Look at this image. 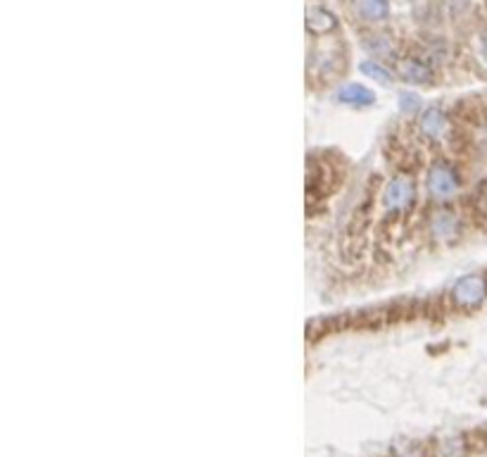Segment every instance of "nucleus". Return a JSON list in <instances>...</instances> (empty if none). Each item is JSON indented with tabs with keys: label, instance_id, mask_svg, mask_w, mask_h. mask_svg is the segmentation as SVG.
Masks as SVG:
<instances>
[{
	"label": "nucleus",
	"instance_id": "nucleus-1",
	"mask_svg": "<svg viewBox=\"0 0 487 457\" xmlns=\"http://www.w3.org/2000/svg\"><path fill=\"white\" fill-rule=\"evenodd\" d=\"M487 298V279L480 274L461 276L451 288V303L461 310H473L483 305Z\"/></svg>",
	"mask_w": 487,
	"mask_h": 457
},
{
	"label": "nucleus",
	"instance_id": "nucleus-2",
	"mask_svg": "<svg viewBox=\"0 0 487 457\" xmlns=\"http://www.w3.org/2000/svg\"><path fill=\"white\" fill-rule=\"evenodd\" d=\"M426 188L433 198L447 200L451 195H456V190H459V177L454 174V170H451L449 165L438 162V165H433L431 170H428Z\"/></svg>",
	"mask_w": 487,
	"mask_h": 457
},
{
	"label": "nucleus",
	"instance_id": "nucleus-3",
	"mask_svg": "<svg viewBox=\"0 0 487 457\" xmlns=\"http://www.w3.org/2000/svg\"><path fill=\"white\" fill-rule=\"evenodd\" d=\"M416 186L409 177H395L382 190V207L390 212H402L414 202Z\"/></svg>",
	"mask_w": 487,
	"mask_h": 457
},
{
	"label": "nucleus",
	"instance_id": "nucleus-4",
	"mask_svg": "<svg viewBox=\"0 0 487 457\" xmlns=\"http://www.w3.org/2000/svg\"><path fill=\"white\" fill-rule=\"evenodd\" d=\"M431 234L438 239L440 243L454 241L459 236V217L449 210H440L431 217V224H428Z\"/></svg>",
	"mask_w": 487,
	"mask_h": 457
},
{
	"label": "nucleus",
	"instance_id": "nucleus-5",
	"mask_svg": "<svg viewBox=\"0 0 487 457\" xmlns=\"http://www.w3.org/2000/svg\"><path fill=\"white\" fill-rule=\"evenodd\" d=\"M419 129L426 138L440 141V138H445V134L449 131V119H447V114H445L442 110L431 107V110H426V112L421 114Z\"/></svg>",
	"mask_w": 487,
	"mask_h": 457
},
{
	"label": "nucleus",
	"instance_id": "nucleus-6",
	"mask_svg": "<svg viewBox=\"0 0 487 457\" xmlns=\"http://www.w3.org/2000/svg\"><path fill=\"white\" fill-rule=\"evenodd\" d=\"M397 72L399 77L409 84H431L433 81V69L426 65L419 57H407L397 65Z\"/></svg>",
	"mask_w": 487,
	"mask_h": 457
},
{
	"label": "nucleus",
	"instance_id": "nucleus-7",
	"mask_svg": "<svg viewBox=\"0 0 487 457\" xmlns=\"http://www.w3.org/2000/svg\"><path fill=\"white\" fill-rule=\"evenodd\" d=\"M335 17L328 13V10L323 8H316V5H309L307 8V29H309L311 33H316V36H323V33L333 31L335 29Z\"/></svg>",
	"mask_w": 487,
	"mask_h": 457
},
{
	"label": "nucleus",
	"instance_id": "nucleus-8",
	"mask_svg": "<svg viewBox=\"0 0 487 457\" xmlns=\"http://www.w3.org/2000/svg\"><path fill=\"white\" fill-rule=\"evenodd\" d=\"M338 100L347 103V105H371L373 103V93L362 84H347L338 91Z\"/></svg>",
	"mask_w": 487,
	"mask_h": 457
},
{
	"label": "nucleus",
	"instance_id": "nucleus-9",
	"mask_svg": "<svg viewBox=\"0 0 487 457\" xmlns=\"http://www.w3.org/2000/svg\"><path fill=\"white\" fill-rule=\"evenodd\" d=\"M357 13L369 22H380L390 15L387 0H357Z\"/></svg>",
	"mask_w": 487,
	"mask_h": 457
},
{
	"label": "nucleus",
	"instance_id": "nucleus-10",
	"mask_svg": "<svg viewBox=\"0 0 487 457\" xmlns=\"http://www.w3.org/2000/svg\"><path fill=\"white\" fill-rule=\"evenodd\" d=\"M364 45H366V50L371 55H376V57H390V55H395V45H392V40L387 38V36H369L366 40H364Z\"/></svg>",
	"mask_w": 487,
	"mask_h": 457
},
{
	"label": "nucleus",
	"instance_id": "nucleus-11",
	"mask_svg": "<svg viewBox=\"0 0 487 457\" xmlns=\"http://www.w3.org/2000/svg\"><path fill=\"white\" fill-rule=\"evenodd\" d=\"M359 69H362V74H366V77H371L373 81H380L382 86H390L392 84V74L387 72L385 67L380 65V62L376 60H366L359 65Z\"/></svg>",
	"mask_w": 487,
	"mask_h": 457
},
{
	"label": "nucleus",
	"instance_id": "nucleus-12",
	"mask_svg": "<svg viewBox=\"0 0 487 457\" xmlns=\"http://www.w3.org/2000/svg\"><path fill=\"white\" fill-rule=\"evenodd\" d=\"M397 103H399V110H402V112H407V114L419 112V107H421V98L414 96V93H402Z\"/></svg>",
	"mask_w": 487,
	"mask_h": 457
},
{
	"label": "nucleus",
	"instance_id": "nucleus-13",
	"mask_svg": "<svg viewBox=\"0 0 487 457\" xmlns=\"http://www.w3.org/2000/svg\"><path fill=\"white\" fill-rule=\"evenodd\" d=\"M480 57L487 62V33H483V38H480Z\"/></svg>",
	"mask_w": 487,
	"mask_h": 457
}]
</instances>
